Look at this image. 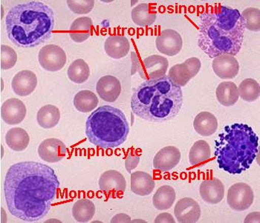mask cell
Listing matches in <instances>:
<instances>
[{"mask_svg": "<svg viewBox=\"0 0 260 223\" xmlns=\"http://www.w3.org/2000/svg\"><path fill=\"white\" fill-rule=\"evenodd\" d=\"M60 182L54 170L35 162L11 165L4 183L9 211L17 219L38 222L49 213L57 197Z\"/></svg>", "mask_w": 260, "mask_h": 223, "instance_id": "1", "label": "cell"}, {"mask_svg": "<svg viewBox=\"0 0 260 223\" xmlns=\"http://www.w3.org/2000/svg\"><path fill=\"white\" fill-rule=\"evenodd\" d=\"M245 30V20L238 9L216 5L199 17V47L212 59L221 54L237 55Z\"/></svg>", "mask_w": 260, "mask_h": 223, "instance_id": "2", "label": "cell"}, {"mask_svg": "<svg viewBox=\"0 0 260 223\" xmlns=\"http://www.w3.org/2000/svg\"><path fill=\"white\" fill-rule=\"evenodd\" d=\"M10 41L20 48H34L51 38L54 27V11L39 1H30L11 8L6 17Z\"/></svg>", "mask_w": 260, "mask_h": 223, "instance_id": "3", "label": "cell"}, {"mask_svg": "<svg viewBox=\"0 0 260 223\" xmlns=\"http://www.w3.org/2000/svg\"><path fill=\"white\" fill-rule=\"evenodd\" d=\"M183 102L181 88L165 75L139 85L133 92L130 106L133 113L142 119L165 122L179 114Z\"/></svg>", "mask_w": 260, "mask_h": 223, "instance_id": "4", "label": "cell"}, {"mask_svg": "<svg viewBox=\"0 0 260 223\" xmlns=\"http://www.w3.org/2000/svg\"><path fill=\"white\" fill-rule=\"evenodd\" d=\"M259 138L250 126L236 123L226 126L215 141L219 168L231 174L249 169L258 154Z\"/></svg>", "mask_w": 260, "mask_h": 223, "instance_id": "5", "label": "cell"}, {"mask_svg": "<svg viewBox=\"0 0 260 223\" xmlns=\"http://www.w3.org/2000/svg\"><path fill=\"white\" fill-rule=\"evenodd\" d=\"M129 133V122L124 113L112 106L99 107L86 120V137L99 148L119 147L126 142Z\"/></svg>", "mask_w": 260, "mask_h": 223, "instance_id": "6", "label": "cell"}, {"mask_svg": "<svg viewBox=\"0 0 260 223\" xmlns=\"http://www.w3.org/2000/svg\"><path fill=\"white\" fill-rule=\"evenodd\" d=\"M253 201L254 194L253 189L246 183H236L229 189L228 204L234 211H245L251 206Z\"/></svg>", "mask_w": 260, "mask_h": 223, "instance_id": "7", "label": "cell"}, {"mask_svg": "<svg viewBox=\"0 0 260 223\" xmlns=\"http://www.w3.org/2000/svg\"><path fill=\"white\" fill-rule=\"evenodd\" d=\"M38 61L42 68L46 71H60L67 63V54L60 46L49 44L40 49Z\"/></svg>", "mask_w": 260, "mask_h": 223, "instance_id": "8", "label": "cell"}, {"mask_svg": "<svg viewBox=\"0 0 260 223\" xmlns=\"http://www.w3.org/2000/svg\"><path fill=\"white\" fill-rule=\"evenodd\" d=\"M169 67V61L163 56L153 54L140 62L139 75L144 81L158 79L166 75Z\"/></svg>", "mask_w": 260, "mask_h": 223, "instance_id": "9", "label": "cell"}, {"mask_svg": "<svg viewBox=\"0 0 260 223\" xmlns=\"http://www.w3.org/2000/svg\"><path fill=\"white\" fill-rule=\"evenodd\" d=\"M99 185L101 192L112 198L121 197L126 189L124 176L115 170H110L102 173L99 178Z\"/></svg>", "mask_w": 260, "mask_h": 223, "instance_id": "10", "label": "cell"}, {"mask_svg": "<svg viewBox=\"0 0 260 223\" xmlns=\"http://www.w3.org/2000/svg\"><path fill=\"white\" fill-rule=\"evenodd\" d=\"M155 46L161 54L172 57L179 54L182 49V38L179 32L168 28L162 30L157 36Z\"/></svg>", "mask_w": 260, "mask_h": 223, "instance_id": "11", "label": "cell"}, {"mask_svg": "<svg viewBox=\"0 0 260 223\" xmlns=\"http://www.w3.org/2000/svg\"><path fill=\"white\" fill-rule=\"evenodd\" d=\"M65 144L55 138L45 139L38 147V155L43 161L49 163H57L63 160L67 155Z\"/></svg>", "mask_w": 260, "mask_h": 223, "instance_id": "12", "label": "cell"}, {"mask_svg": "<svg viewBox=\"0 0 260 223\" xmlns=\"http://www.w3.org/2000/svg\"><path fill=\"white\" fill-rule=\"evenodd\" d=\"M175 216L181 223H195L200 220L202 211L199 203L190 197L181 199L176 204Z\"/></svg>", "mask_w": 260, "mask_h": 223, "instance_id": "13", "label": "cell"}, {"mask_svg": "<svg viewBox=\"0 0 260 223\" xmlns=\"http://www.w3.org/2000/svg\"><path fill=\"white\" fill-rule=\"evenodd\" d=\"M26 107L20 99L11 98L3 103L1 107V117L8 125L22 123L26 116Z\"/></svg>", "mask_w": 260, "mask_h": 223, "instance_id": "14", "label": "cell"}, {"mask_svg": "<svg viewBox=\"0 0 260 223\" xmlns=\"http://www.w3.org/2000/svg\"><path fill=\"white\" fill-rule=\"evenodd\" d=\"M213 72L221 79L230 80L236 78L240 71V64L234 56L221 54L213 58Z\"/></svg>", "mask_w": 260, "mask_h": 223, "instance_id": "15", "label": "cell"}, {"mask_svg": "<svg viewBox=\"0 0 260 223\" xmlns=\"http://www.w3.org/2000/svg\"><path fill=\"white\" fill-rule=\"evenodd\" d=\"M181 152L174 146L163 147L157 152L153 158L154 168L161 172H166L176 168L181 161Z\"/></svg>", "mask_w": 260, "mask_h": 223, "instance_id": "16", "label": "cell"}, {"mask_svg": "<svg viewBox=\"0 0 260 223\" xmlns=\"http://www.w3.org/2000/svg\"><path fill=\"white\" fill-rule=\"evenodd\" d=\"M38 86V78L30 70H22L19 72L13 78L11 87L16 94L25 97L29 95Z\"/></svg>", "mask_w": 260, "mask_h": 223, "instance_id": "17", "label": "cell"}, {"mask_svg": "<svg viewBox=\"0 0 260 223\" xmlns=\"http://www.w3.org/2000/svg\"><path fill=\"white\" fill-rule=\"evenodd\" d=\"M200 194L205 203L212 205L219 203L224 197V184L217 178L205 179L201 183Z\"/></svg>", "mask_w": 260, "mask_h": 223, "instance_id": "18", "label": "cell"}, {"mask_svg": "<svg viewBox=\"0 0 260 223\" xmlns=\"http://www.w3.org/2000/svg\"><path fill=\"white\" fill-rule=\"evenodd\" d=\"M96 90L104 102H115L121 92V84L118 78L112 75H106L98 81Z\"/></svg>", "mask_w": 260, "mask_h": 223, "instance_id": "19", "label": "cell"}, {"mask_svg": "<svg viewBox=\"0 0 260 223\" xmlns=\"http://www.w3.org/2000/svg\"><path fill=\"white\" fill-rule=\"evenodd\" d=\"M104 50L112 58H123L129 52V40L123 35H111L104 43Z\"/></svg>", "mask_w": 260, "mask_h": 223, "instance_id": "20", "label": "cell"}, {"mask_svg": "<svg viewBox=\"0 0 260 223\" xmlns=\"http://www.w3.org/2000/svg\"><path fill=\"white\" fill-rule=\"evenodd\" d=\"M155 183L153 178L149 173L144 171H136L131 174V190L133 193L141 197L150 195Z\"/></svg>", "mask_w": 260, "mask_h": 223, "instance_id": "21", "label": "cell"}, {"mask_svg": "<svg viewBox=\"0 0 260 223\" xmlns=\"http://www.w3.org/2000/svg\"><path fill=\"white\" fill-rule=\"evenodd\" d=\"M93 22L90 17H83L73 21L70 28L71 39L75 43H83L90 38Z\"/></svg>", "mask_w": 260, "mask_h": 223, "instance_id": "22", "label": "cell"}, {"mask_svg": "<svg viewBox=\"0 0 260 223\" xmlns=\"http://www.w3.org/2000/svg\"><path fill=\"white\" fill-rule=\"evenodd\" d=\"M193 128L200 136L204 137L212 136L217 131V118L209 112H200L194 118Z\"/></svg>", "mask_w": 260, "mask_h": 223, "instance_id": "23", "label": "cell"}, {"mask_svg": "<svg viewBox=\"0 0 260 223\" xmlns=\"http://www.w3.org/2000/svg\"><path fill=\"white\" fill-rule=\"evenodd\" d=\"M156 17V11L148 3H141L132 11V19L139 26H150L155 22Z\"/></svg>", "mask_w": 260, "mask_h": 223, "instance_id": "24", "label": "cell"}, {"mask_svg": "<svg viewBox=\"0 0 260 223\" xmlns=\"http://www.w3.org/2000/svg\"><path fill=\"white\" fill-rule=\"evenodd\" d=\"M218 102L224 107H231L238 102V88L231 81L221 82L218 85L216 91Z\"/></svg>", "mask_w": 260, "mask_h": 223, "instance_id": "25", "label": "cell"}, {"mask_svg": "<svg viewBox=\"0 0 260 223\" xmlns=\"http://www.w3.org/2000/svg\"><path fill=\"white\" fill-rule=\"evenodd\" d=\"M6 142L11 150L17 152L23 151L29 144V135L22 128H11L6 133Z\"/></svg>", "mask_w": 260, "mask_h": 223, "instance_id": "26", "label": "cell"}, {"mask_svg": "<svg viewBox=\"0 0 260 223\" xmlns=\"http://www.w3.org/2000/svg\"><path fill=\"white\" fill-rule=\"evenodd\" d=\"M60 120V110L57 107L51 104L43 106L37 114V121L44 129L54 128L58 124Z\"/></svg>", "mask_w": 260, "mask_h": 223, "instance_id": "27", "label": "cell"}, {"mask_svg": "<svg viewBox=\"0 0 260 223\" xmlns=\"http://www.w3.org/2000/svg\"><path fill=\"white\" fill-rule=\"evenodd\" d=\"M176 198V194L174 188L170 185H163L154 194L152 204L156 209L165 211L173 206Z\"/></svg>", "mask_w": 260, "mask_h": 223, "instance_id": "28", "label": "cell"}, {"mask_svg": "<svg viewBox=\"0 0 260 223\" xmlns=\"http://www.w3.org/2000/svg\"><path fill=\"white\" fill-rule=\"evenodd\" d=\"M95 214V205L88 199H80L72 207V216L78 222H88Z\"/></svg>", "mask_w": 260, "mask_h": 223, "instance_id": "29", "label": "cell"}, {"mask_svg": "<svg viewBox=\"0 0 260 223\" xmlns=\"http://www.w3.org/2000/svg\"><path fill=\"white\" fill-rule=\"evenodd\" d=\"M211 157V149L209 144L205 140L194 143L189 152V162L193 166L204 165Z\"/></svg>", "mask_w": 260, "mask_h": 223, "instance_id": "30", "label": "cell"}, {"mask_svg": "<svg viewBox=\"0 0 260 223\" xmlns=\"http://www.w3.org/2000/svg\"><path fill=\"white\" fill-rule=\"evenodd\" d=\"M73 103L77 110L86 113L92 111L97 107L99 99L93 91L82 90L75 94Z\"/></svg>", "mask_w": 260, "mask_h": 223, "instance_id": "31", "label": "cell"}, {"mask_svg": "<svg viewBox=\"0 0 260 223\" xmlns=\"http://www.w3.org/2000/svg\"><path fill=\"white\" fill-rule=\"evenodd\" d=\"M67 74L71 81L81 84L89 79L90 69L86 61L83 59H77L69 67Z\"/></svg>", "mask_w": 260, "mask_h": 223, "instance_id": "32", "label": "cell"}, {"mask_svg": "<svg viewBox=\"0 0 260 223\" xmlns=\"http://www.w3.org/2000/svg\"><path fill=\"white\" fill-rule=\"evenodd\" d=\"M239 96L247 102H254L259 97V83L253 78H246L238 87Z\"/></svg>", "mask_w": 260, "mask_h": 223, "instance_id": "33", "label": "cell"}, {"mask_svg": "<svg viewBox=\"0 0 260 223\" xmlns=\"http://www.w3.org/2000/svg\"><path fill=\"white\" fill-rule=\"evenodd\" d=\"M168 78L179 87L186 86L192 79L190 72L184 62L172 67L168 72Z\"/></svg>", "mask_w": 260, "mask_h": 223, "instance_id": "34", "label": "cell"}, {"mask_svg": "<svg viewBox=\"0 0 260 223\" xmlns=\"http://www.w3.org/2000/svg\"><path fill=\"white\" fill-rule=\"evenodd\" d=\"M245 20V29L258 32L260 30V11L256 8H248L241 14Z\"/></svg>", "mask_w": 260, "mask_h": 223, "instance_id": "35", "label": "cell"}, {"mask_svg": "<svg viewBox=\"0 0 260 223\" xmlns=\"http://www.w3.org/2000/svg\"><path fill=\"white\" fill-rule=\"evenodd\" d=\"M0 55H1L2 70H10L17 63V52L11 46H7V45H2Z\"/></svg>", "mask_w": 260, "mask_h": 223, "instance_id": "36", "label": "cell"}, {"mask_svg": "<svg viewBox=\"0 0 260 223\" xmlns=\"http://www.w3.org/2000/svg\"><path fill=\"white\" fill-rule=\"evenodd\" d=\"M67 3L70 10L77 14H89L94 6V2L89 0H69Z\"/></svg>", "mask_w": 260, "mask_h": 223, "instance_id": "37", "label": "cell"}, {"mask_svg": "<svg viewBox=\"0 0 260 223\" xmlns=\"http://www.w3.org/2000/svg\"><path fill=\"white\" fill-rule=\"evenodd\" d=\"M140 157L136 152H129L125 160V168L126 171L130 173L133 170L136 169L140 163Z\"/></svg>", "mask_w": 260, "mask_h": 223, "instance_id": "38", "label": "cell"}, {"mask_svg": "<svg viewBox=\"0 0 260 223\" xmlns=\"http://www.w3.org/2000/svg\"><path fill=\"white\" fill-rule=\"evenodd\" d=\"M184 63L190 72L191 78H193L199 73L202 67V62L197 57H190L184 61Z\"/></svg>", "mask_w": 260, "mask_h": 223, "instance_id": "39", "label": "cell"}, {"mask_svg": "<svg viewBox=\"0 0 260 223\" xmlns=\"http://www.w3.org/2000/svg\"><path fill=\"white\" fill-rule=\"evenodd\" d=\"M154 222L155 223H175L176 222V220H175L174 218H173V216H172L170 213H162L156 216Z\"/></svg>", "mask_w": 260, "mask_h": 223, "instance_id": "40", "label": "cell"}, {"mask_svg": "<svg viewBox=\"0 0 260 223\" xmlns=\"http://www.w3.org/2000/svg\"><path fill=\"white\" fill-rule=\"evenodd\" d=\"M131 75H133L136 73L139 70V65H140V59H139V56L134 51L131 52Z\"/></svg>", "mask_w": 260, "mask_h": 223, "instance_id": "41", "label": "cell"}, {"mask_svg": "<svg viewBox=\"0 0 260 223\" xmlns=\"http://www.w3.org/2000/svg\"><path fill=\"white\" fill-rule=\"evenodd\" d=\"M131 217L129 215L126 214V213H118V214L115 215L111 219L110 222L118 223V222H131Z\"/></svg>", "mask_w": 260, "mask_h": 223, "instance_id": "42", "label": "cell"}, {"mask_svg": "<svg viewBox=\"0 0 260 223\" xmlns=\"http://www.w3.org/2000/svg\"><path fill=\"white\" fill-rule=\"evenodd\" d=\"M260 213L259 212H253L248 214L245 218V222H260Z\"/></svg>", "mask_w": 260, "mask_h": 223, "instance_id": "43", "label": "cell"}, {"mask_svg": "<svg viewBox=\"0 0 260 223\" xmlns=\"http://www.w3.org/2000/svg\"><path fill=\"white\" fill-rule=\"evenodd\" d=\"M132 222H146V221H144V220H133V221H132Z\"/></svg>", "mask_w": 260, "mask_h": 223, "instance_id": "44", "label": "cell"}]
</instances>
